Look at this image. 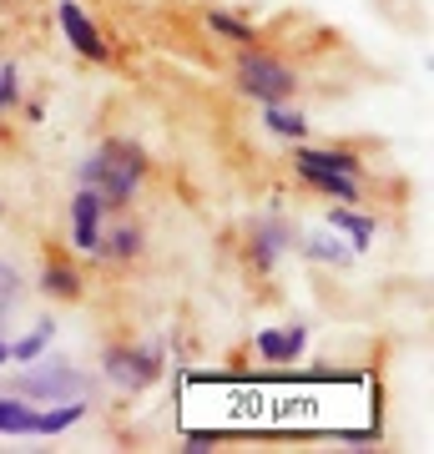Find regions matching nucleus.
<instances>
[{"mask_svg":"<svg viewBox=\"0 0 434 454\" xmlns=\"http://www.w3.org/2000/svg\"><path fill=\"white\" fill-rule=\"evenodd\" d=\"M238 86L248 91L253 101H293V91H298V71H293L283 56H273V51H257V46H242L238 56Z\"/></svg>","mask_w":434,"mask_h":454,"instance_id":"obj_2","label":"nucleus"},{"mask_svg":"<svg viewBox=\"0 0 434 454\" xmlns=\"http://www.w3.org/2000/svg\"><path fill=\"white\" fill-rule=\"evenodd\" d=\"M0 434H36L31 399H20V394H5L0 399Z\"/></svg>","mask_w":434,"mask_h":454,"instance_id":"obj_13","label":"nucleus"},{"mask_svg":"<svg viewBox=\"0 0 434 454\" xmlns=\"http://www.w3.org/2000/svg\"><path fill=\"white\" fill-rule=\"evenodd\" d=\"M288 247H293V227L283 217H257L253 232H248V258H253L257 273H268Z\"/></svg>","mask_w":434,"mask_h":454,"instance_id":"obj_8","label":"nucleus"},{"mask_svg":"<svg viewBox=\"0 0 434 454\" xmlns=\"http://www.w3.org/2000/svg\"><path fill=\"white\" fill-rule=\"evenodd\" d=\"M142 177H146L142 146L122 142V137L101 142L97 152L81 162V187H91V192L101 197V207H122V202H131V192L142 187Z\"/></svg>","mask_w":434,"mask_h":454,"instance_id":"obj_1","label":"nucleus"},{"mask_svg":"<svg viewBox=\"0 0 434 454\" xmlns=\"http://www.w3.org/2000/svg\"><path fill=\"white\" fill-rule=\"evenodd\" d=\"M304 343H308V328L304 324L263 328V333H257V354L268 358V364H293V358L304 354Z\"/></svg>","mask_w":434,"mask_h":454,"instance_id":"obj_9","label":"nucleus"},{"mask_svg":"<svg viewBox=\"0 0 434 454\" xmlns=\"http://www.w3.org/2000/svg\"><path fill=\"white\" fill-rule=\"evenodd\" d=\"M11 389L20 394V399H41V404H61V399H81V394L91 389V379L81 369H71V364H51L46 354L31 358L26 364V373H16V384Z\"/></svg>","mask_w":434,"mask_h":454,"instance_id":"obj_3","label":"nucleus"},{"mask_svg":"<svg viewBox=\"0 0 434 454\" xmlns=\"http://www.w3.org/2000/svg\"><path fill=\"white\" fill-rule=\"evenodd\" d=\"M101 253H112V258L131 262L137 253H142V232H137V227H116V232H112V243H101Z\"/></svg>","mask_w":434,"mask_h":454,"instance_id":"obj_19","label":"nucleus"},{"mask_svg":"<svg viewBox=\"0 0 434 454\" xmlns=\"http://www.w3.org/2000/svg\"><path fill=\"white\" fill-rule=\"evenodd\" d=\"M101 373L112 379L116 389L137 394V389H146V384L162 373V348H157V343H146V348H107Z\"/></svg>","mask_w":434,"mask_h":454,"instance_id":"obj_4","label":"nucleus"},{"mask_svg":"<svg viewBox=\"0 0 434 454\" xmlns=\"http://www.w3.org/2000/svg\"><path fill=\"white\" fill-rule=\"evenodd\" d=\"M20 101V76L16 66H0V106H16Z\"/></svg>","mask_w":434,"mask_h":454,"instance_id":"obj_20","label":"nucleus"},{"mask_svg":"<svg viewBox=\"0 0 434 454\" xmlns=\"http://www.w3.org/2000/svg\"><path fill=\"white\" fill-rule=\"evenodd\" d=\"M293 167H298V177H304L313 192L334 197V202H359V177H349V172H338V167L319 162V157H313V146L298 142V152H293Z\"/></svg>","mask_w":434,"mask_h":454,"instance_id":"obj_5","label":"nucleus"},{"mask_svg":"<svg viewBox=\"0 0 434 454\" xmlns=\"http://www.w3.org/2000/svg\"><path fill=\"white\" fill-rule=\"evenodd\" d=\"M56 20H61V35L71 41V51H76V56H86V61H107V56H112V46H107L101 26L81 11L76 0H61V5H56Z\"/></svg>","mask_w":434,"mask_h":454,"instance_id":"obj_6","label":"nucleus"},{"mask_svg":"<svg viewBox=\"0 0 434 454\" xmlns=\"http://www.w3.org/2000/svg\"><path fill=\"white\" fill-rule=\"evenodd\" d=\"M208 31L223 35V41H238V46H253V26H242V20L227 16V11H208Z\"/></svg>","mask_w":434,"mask_h":454,"instance_id":"obj_18","label":"nucleus"},{"mask_svg":"<svg viewBox=\"0 0 434 454\" xmlns=\"http://www.w3.org/2000/svg\"><path fill=\"white\" fill-rule=\"evenodd\" d=\"M86 409L91 404H81V399H61L56 409H46V414H36V434H66L71 424L86 419Z\"/></svg>","mask_w":434,"mask_h":454,"instance_id":"obj_14","label":"nucleus"},{"mask_svg":"<svg viewBox=\"0 0 434 454\" xmlns=\"http://www.w3.org/2000/svg\"><path fill=\"white\" fill-rule=\"evenodd\" d=\"M0 364H11V348H5V339H0Z\"/></svg>","mask_w":434,"mask_h":454,"instance_id":"obj_21","label":"nucleus"},{"mask_svg":"<svg viewBox=\"0 0 434 454\" xmlns=\"http://www.w3.org/2000/svg\"><path fill=\"white\" fill-rule=\"evenodd\" d=\"M328 227H334V232H343L354 253H364V247L374 243V232H379V223H374V217H359L354 207H334V212H328Z\"/></svg>","mask_w":434,"mask_h":454,"instance_id":"obj_10","label":"nucleus"},{"mask_svg":"<svg viewBox=\"0 0 434 454\" xmlns=\"http://www.w3.org/2000/svg\"><path fill=\"white\" fill-rule=\"evenodd\" d=\"M51 333H56V324H51V318H36V328L26 333V339L5 343V348H11V364H31V358H41L46 354V343H51Z\"/></svg>","mask_w":434,"mask_h":454,"instance_id":"obj_15","label":"nucleus"},{"mask_svg":"<svg viewBox=\"0 0 434 454\" xmlns=\"http://www.w3.org/2000/svg\"><path fill=\"white\" fill-rule=\"evenodd\" d=\"M101 197L91 187H81L76 202H71V247L81 258H101Z\"/></svg>","mask_w":434,"mask_h":454,"instance_id":"obj_7","label":"nucleus"},{"mask_svg":"<svg viewBox=\"0 0 434 454\" xmlns=\"http://www.w3.org/2000/svg\"><path fill=\"white\" fill-rule=\"evenodd\" d=\"M313 262H334V268H343V262H354V247L349 243H334V238H304L298 243Z\"/></svg>","mask_w":434,"mask_h":454,"instance_id":"obj_17","label":"nucleus"},{"mask_svg":"<svg viewBox=\"0 0 434 454\" xmlns=\"http://www.w3.org/2000/svg\"><path fill=\"white\" fill-rule=\"evenodd\" d=\"M20 293H26V283H20L16 262L0 258V328L11 324V313H16V303H20Z\"/></svg>","mask_w":434,"mask_h":454,"instance_id":"obj_16","label":"nucleus"},{"mask_svg":"<svg viewBox=\"0 0 434 454\" xmlns=\"http://www.w3.org/2000/svg\"><path fill=\"white\" fill-rule=\"evenodd\" d=\"M36 288L46 293V298H81V273L71 268V262L51 258L46 268H41V283H36Z\"/></svg>","mask_w":434,"mask_h":454,"instance_id":"obj_12","label":"nucleus"},{"mask_svg":"<svg viewBox=\"0 0 434 454\" xmlns=\"http://www.w3.org/2000/svg\"><path fill=\"white\" fill-rule=\"evenodd\" d=\"M263 127L273 131V137H288V142H304V137H308L304 112L288 106V101H268V106H263Z\"/></svg>","mask_w":434,"mask_h":454,"instance_id":"obj_11","label":"nucleus"},{"mask_svg":"<svg viewBox=\"0 0 434 454\" xmlns=\"http://www.w3.org/2000/svg\"><path fill=\"white\" fill-rule=\"evenodd\" d=\"M0 212H5V202H0Z\"/></svg>","mask_w":434,"mask_h":454,"instance_id":"obj_22","label":"nucleus"}]
</instances>
